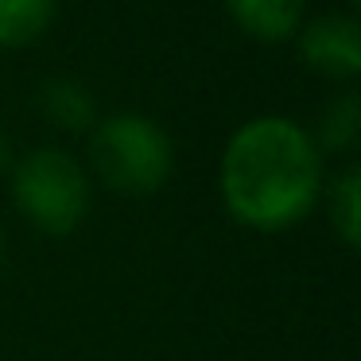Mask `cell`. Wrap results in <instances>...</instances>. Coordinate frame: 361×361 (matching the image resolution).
I'll return each mask as SVG.
<instances>
[{
  "instance_id": "obj_1",
  "label": "cell",
  "mask_w": 361,
  "mask_h": 361,
  "mask_svg": "<svg viewBox=\"0 0 361 361\" xmlns=\"http://www.w3.org/2000/svg\"><path fill=\"white\" fill-rule=\"evenodd\" d=\"M226 210L257 233L299 226L322 198V152L288 117H252L226 140L218 167Z\"/></svg>"
},
{
  "instance_id": "obj_2",
  "label": "cell",
  "mask_w": 361,
  "mask_h": 361,
  "mask_svg": "<svg viewBox=\"0 0 361 361\" xmlns=\"http://www.w3.org/2000/svg\"><path fill=\"white\" fill-rule=\"evenodd\" d=\"M90 167L121 195H156L175 171V144L144 113H113L90 128Z\"/></svg>"
},
{
  "instance_id": "obj_3",
  "label": "cell",
  "mask_w": 361,
  "mask_h": 361,
  "mask_svg": "<svg viewBox=\"0 0 361 361\" xmlns=\"http://www.w3.org/2000/svg\"><path fill=\"white\" fill-rule=\"evenodd\" d=\"M8 190L27 226L47 237H71L94 202L86 167L63 148H35L20 156L8 171Z\"/></svg>"
},
{
  "instance_id": "obj_4",
  "label": "cell",
  "mask_w": 361,
  "mask_h": 361,
  "mask_svg": "<svg viewBox=\"0 0 361 361\" xmlns=\"http://www.w3.org/2000/svg\"><path fill=\"white\" fill-rule=\"evenodd\" d=\"M299 59L330 82H353L361 74V27L345 12L314 16L295 32Z\"/></svg>"
},
{
  "instance_id": "obj_5",
  "label": "cell",
  "mask_w": 361,
  "mask_h": 361,
  "mask_svg": "<svg viewBox=\"0 0 361 361\" xmlns=\"http://www.w3.org/2000/svg\"><path fill=\"white\" fill-rule=\"evenodd\" d=\"M229 20L257 43H283L295 39L303 27L307 0H226Z\"/></svg>"
},
{
  "instance_id": "obj_6",
  "label": "cell",
  "mask_w": 361,
  "mask_h": 361,
  "mask_svg": "<svg viewBox=\"0 0 361 361\" xmlns=\"http://www.w3.org/2000/svg\"><path fill=\"white\" fill-rule=\"evenodd\" d=\"M59 0H0V51H24L51 32Z\"/></svg>"
},
{
  "instance_id": "obj_7",
  "label": "cell",
  "mask_w": 361,
  "mask_h": 361,
  "mask_svg": "<svg viewBox=\"0 0 361 361\" xmlns=\"http://www.w3.org/2000/svg\"><path fill=\"white\" fill-rule=\"evenodd\" d=\"M39 109L51 125L66 128V133H82V128L97 125V102L82 82L74 78H55L43 86L39 94Z\"/></svg>"
},
{
  "instance_id": "obj_8",
  "label": "cell",
  "mask_w": 361,
  "mask_h": 361,
  "mask_svg": "<svg viewBox=\"0 0 361 361\" xmlns=\"http://www.w3.org/2000/svg\"><path fill=\"white\" fill-rule=\"evenodd\" d=\"M357 133H361V102H357V94H342L322 109V125H319V133H311V140L326 156V152L353 148Z\"/></svg>"
},
{
  "instance_id": "obj_9",
  "label": "cell",
  "mask_w": 361,
  "mask_h": 361,
  "mask_svg": "<svg viewBox=\"0 0 361 361\" xmlns=\"http://www.w3.org/2000/svg\"><path fill=\"white\" fill-rule=\"evenodd\" d=\"M330 226L342 237V245L357 249L361 241V171L357 167H345L330 183Z\"/></svg>"
},
{
  "instance_id": "obj_10",
  "label": "cell",
  "mask_w": 361,
  "mask_h": 361,
  "mask_svg": "<svg viewBox=\"0 0 361 361\" xmlns=\"http://www.w3.org/2000/svg\"><path fill=\"white\" fill-rule=\"evenodd\" d=\"M12 148H8V140H4V133H0V171H12Z\"/></svg>"
},
{
  "instance_id": "obj_11",
  "label": "cell",
  "mask_w": 361,
  "mask_h": 361,
  "mask_svg": "<svg viewBox=\"0 0 361 361\" xmlns=\"http://www.w3.org/2000/svg\"><path fill=\"white\" fill-rule=\"evenodd\" d=\"M0 257H4V237H0Z\"/></svg>"
}]
</instances>
